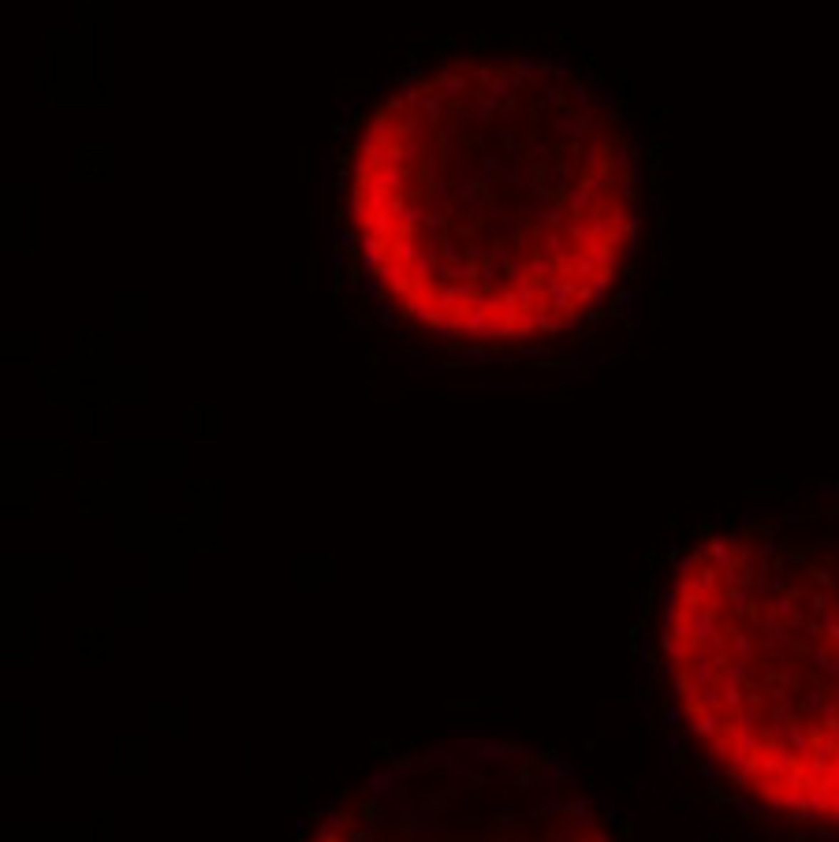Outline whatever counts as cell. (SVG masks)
<instances>
[{
  "label": "cell",
  "instance_id": "cell-20",
  "mask_svg": "<svg viewBox=\"0 0 839 842\" xmlns=\"http://www.w3.org/2000/svg\"><path fill=\"white\" fill-rule=\"evenodd\" d=\"M310 838H314V831H310V823H306V820H299V823H295V842H310Z\"/></svg>",
  "mask_w": 839,
  "mask_h": 842
},
{
  "label": "cell",
  "instance_id": "cell-7",
  "mask_svg": "<svg viewBox=\"0 0 839 842\" xmlns=\"http://www.w3.org/2000/svg\"><path fill=\"white\" fill-rule=\"evenodd\" d=\"M370 753H373L381 764H388L392 753H396V741H392V738H370Z\"/></svg>",
  "mask_w": 839,
  "mask_h": 842
},
{
  "label": "cell",
  "instance_id": "cell-11",
  "mask_svg": "<svg viewBox=\"0 0 839 842\" xmlns=\"http://www.w3.org/2000/svg\"><path fill=\"white\" fill-rule=\"evenodd\" d=\"M497 753H504V756H526V746H522V738H500L497 741Z\"/></svg>",
  "mask_w": 839,
  "mask_h": 842
},
{
  "label": "cell",
  "instance_id": "cell-19",
  "mask_svg": "<svg viewBox=\"0 0 839 842\" xmlns=\"http://www.w3.org/2000/svg\"><path fill=\"white\" fill-rule=\"evenodd\" d=\"M616 838H623V842H631V838H634L631 820H616Z\"/></svg>",
  "mask_w": 839,
  "mask_h": 842
},
{
  "label": "cell",
  "instance_id": "cell-18",
  "mask_svg": "<svg viewBox=\"0 0 839 842\" xmlns=\"http://www.w3.org/2000/svg\"><path fill=\"white\" fill-rule=\"evenodd\" d=\"M485 835H478V831H452L448 835V842H482Z\"/></svg>",
  "mask_w": 839,
  "mask_h": 842
},
{
  "label": "cell",
  "instance_id": "cell-6",
  "mask_svg": "<svg viewBox=\"0 0 839 842\" xmlns=\"http://www.w3.org/2000/svg\"><path fill=\"white\" fill-rule=\"evenodd\" d=\"M261 771V738H246V775Z\"/></svg>",
  "mask_w": 839,
  "mask_h": 842
},
{
  "label": "cell",
  "instance_id": "cell-13",
  "mask_svg": "<svg viewBox=\"0 0 839 842\" xmlns=\"http://www.w3.org/2000/svg\"><path fill=\"white\" fill-rule=\"evenodd\" d=\"M586 808H589V801H586V794H579V798H571L559 813H567L571 820H586Z\"/></svg>",
  "mask_w": 839,
  "mask_h": 842
},
{
  "label": "cell",
  "instance_id": "cell-4",
  "mask_svg": "<svg viewBox=\"0 0 839 842\" xmlns=\"http://www.w3.org/2000/svg\"><path fill=\"white\" fill-rule=\"evenodd\" d=\"M388 820V808L385 801L377 798V794H366L358 801V823H370V828H381V823Z\"/></svg>",
  "mask_w": 839,
  "mask_h": 842
},
{
  "label": "cell",
  "instance_id": "cell-15",
  "mask_svg": "<svg viewBox=\"0 0 839 842\" xmlns=\"http://www.w3.org/2000/svg\"><path fill=\"white\" fill-rule=\"evenodd\" d=\"M355 798H358V794H355V786H351V783H340V786H336V794H332L336 805H347V808H358Z\"/></svg>",
  "mask_w": 839,
  "mask_h": 842
},
{
  "label": "cell",
  "instance_id": "cell-9",
  "mask_svg": "<svg viewBox=\"0 0 839 842\" xmlns=\"http://www.w3.org/2000/svg\"><path fill=\"white\" fill-rule=\"evenodd\" d=\"M537 756V764L541 768H545V771H552V768H559V764H564V753H559L556 746H549V749H541V753H534Z\"/></svg>",
  "mask_w": 839,
  "mask_h": 842
},
{
  "label": "cell",
  "instance_id": "cell-14",
  "mask_svg": "<svg viewBox=\"0 0 839 842\" xmlns=\"http://www.w3.org/2000/svg\"><path fill=\"white\" fill-rule=\"evenodd\" d=\"M467 794H482V790L489 786V771H467Z\"/></svg>",
  "mask_w": 839,
  "mask_h": 842
},
{
  "label": "cell",
  "instance_id": "cell-5",
  "mask_svg": "<svg viewBox=\"0 0 839 842\" xmlns=\"http://www.w3.org/2000/svg\"><path fill=\"white\" fill-rule=\"evenodd\" d=\"M415 761H418V753L396 749V753H392V761H388V768H392V775H407L410 768H415Z\"/></svg>",
  "mask_w": 839,
  "mask_h": 842
},
{
  "label": "cell",
  "instance_id": "cell-21",
  "mask_svg": "<svg viewBox=\"0 0 839 842\" xmlns=\"http://www.w3.org/2000/svg\"><path fill=\"white\" fill-rule=\"evenodd\" d=\"M295 783H299V790H314V786H317V775H314V771H302Z\"/></svg>",
  "mask_w": 839,
  "mask_h": 842
},
{
  "label": "cell",
  "instance_id": "cell-23",
  "mask_svg": "<svg viewBox=\"0 0 839 842\" xmlns=\"http://www.w3.org/2000/svg\"><path fill=\"white\" fill-rule=\"evenodd\" d=\"M582 790H586V794H594V790H597V775H582Z\"/></svg>",
  "mask_w": 839,
  "mask_h": 842
},
{
  "label": "cell",
  "instance_id": "cell-8",
  "mask_svg": "<svg viewBox=\"0 0 839 842\" xmlns=\"http://www.w3.org/2000/svg\"><path fill=\"white\" fill-rule=\"evenodd\" d=\"M485 704H497V701H463V697H452L444 704V712H482Z\"/></svg>",
  "mask_w": 839,
  "mask_h": 842
},
{
  "label": "cell",
  "instance_id": "cell-1",
  "mask_svg": "<svg viewBox=\"0 0 839 842\" xmlns=\"http://www.w3.org/2000/svg\"><path fill=\"white\" fill-rule=\"evenodd\" d=\"M738 522L686 540L664 604L671 704L698 771L738 786L735 805L839 828V525L780 540Z\"/></svg>",
  "mask_w": 839,
  "mask_h": 842
},
{
  "label": "cell",
  "instance_id": "cell-12",
  "mask_svg": "<svg viewBox=\"0 0 839 842\" xmlns=\"http://www.w3.org/2000/svg\"><path fill=\"white\" fill-rule=\"evenodd\" d=\"M377 838V828H370V823H351L347 828V842H373Z\"/></svg>",
  "mask_w": 839,
  "mask_h": 842
},
{
  "label": "cell",
  "instance_id": "cell-22",
  "mask_svg": "<svg viewBox=\"0 0 839 842\" xmlns=\"http://www.w3.org/2000/svg\"><path fill=\"white\" fill-rule=\"evenodd\" d=\"M448 805V790H433L429 794V808H444Z\"/></svg>",
  "mask_w": 839,
  "mask_h": 842
},
{
  "label": "cell",
  "instance_id": "cell-2",
  "mask_svg": "<svg viewBox=\"0 0 839 842\" xmlns=\"http://www.w3.org/2000/svg\"><path fill=\"white\" fill-rule=\"evenodd\" d=\"M519 816L515 813H492L489 820H485V842H515L519 838Z\"/></svg>",
  "mask_w": 839,
  "mask_h": 842
},
{
  "label": "cell",
  "instance_id": "cell-3",
  "mask_svg": "<svg viewBox=\"0 0 839 842\" xmlns=\"http://www.w3.org/2000/svg\"><path fill=\"white\" fill-rule=\"evenodd\" d=\"M515 783L522 790H537V786L549 783V771L537 764V756H519L515 761Z\"/></svg>",
  "mask_w": 839,
  "mask_h": 842
},
{
  "label": "cell",
  "instance_id": "cell-16",
  "mask_svg": "<svg viewBox=\"0 0 839 842\" xmlns=\"http://www.w3.org/2000/svg\"><path fill=\"white\" fill-rule=\"evenodd\" d=\"M306 823H314V828H325L328 820H332V813H328V805H321V808H306V816H302Z\"/></svg>",
  "mask_w": 839,
  "mask_h": 842
},
{
  "label": "cell",
  "instance_id": "cell-17",
  "mask_svg": "<svg viewBox=\"0 0 839 842\" xmlns=\"http://www.w3.org/2000/svg\"><path fill=\"white\" fill-rule=\"evenodd\" d=\"M407 749H410V753H418V756H429V753H433V741H429V738H410V741H407Z\"/></svg>",
  "mask_w": 839,
  "mask_h": 842
},
{
  "label": "cell",
  "instance_id": "cell-10",
  "mask_svg": "<svg viewBox=\"0 0 839 842\" xmlns=\"http://www.w3.org/2000/svg\"><path fill=\"white\" fill-rule=\"evenodd\" d=\"M556 813H559V805H556V801H541V805L530 808V820H534V823H549Z\"/></svg>",
  "mask_w": 839,
  "mask_h": 842
}]
</instances>
